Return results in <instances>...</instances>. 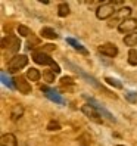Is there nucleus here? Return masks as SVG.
<instances>
[{
  "label": "nucleus",
  "instance_id": "nucleus-1",
  "mask_svg": "<svg viewBox=\"0 0 137 146\" xmlns=\"http://www.w3.org/2000/svg\"><path fill=\"white\" fill-rule=\"evenodd\" d=\"M130 15H131V7H128V6L121 7V9H116L115 15L112 16V18H111L109 27H116V28H118L125 19L130 18Z\"/></svg>",
  "mask_w": 137,
  "mask_h": 146
},
{
  "label": "nucleus",
  "instance_id": "nucleus-2",
  "mask_svg": "<svg viewBox=\"0 0 137 146\" xmlns=\"http://www.w3.org/2000/svg\"><path fill=\"white\" fill-rule=\"evenodd\" d=\"M28 64V58L27 55H15L9 62H7V71L9 72H16V71H19L22 70L24 66H27Z\"/></svg>",
  "mask_w": 137,
  "mask_h": 146
},
{
  "label": "nucleus",
  "instance_id": "nucleus-3",
  "mask_svg": "<svg viewBox=\"0 0 137 146\" xmlns=\"http://www.w3.org/2000/svg\"><path fill=\"white\" fill-rule=\"evenodd\" d=\"M116 9H115V5L112 2H108V3H103V5H100L97 9H96V16L99 19H109V18H112V16L115 15Z\"/></svg>",
  "mask_w": 137,
  "mask_h": 146
},
{
  "label": "nucleus",
  "instance_id": "nucleus-4",
  "mask_svg": "<svg viewBox=\"0 0 137 146\" xmlns=\"http://www.w3.org/2000/svg\"><path fill=\"white\" fill-rule=\"evenodd\" d=\"M81 111H83V114H84L85 117H89L91 121H95L96 124H102V123H103V118L100 117V112L97 111V108H96L95 105L85 104V105H83Z\"/></svg>",
  "mask_w": 137,
  "mask_h": 146
},
{
  "label": "nucleus",
  "instance_id": "nucleus-5",
  "mask_svg": "<svg viewBox=\"0 0 137 146\" xmlns=\"http://www.w3.org/2000/svg\"><path fill=\"white\" fill-rule=\"evenodd\" d=\"M136 30H137V19H134V18L125 19L118 27V31L122 33V34H127V36H128V34H131V33H136Z\"/></svg>",
  "mask_w": 137,
  "mask_h": 146
},
{
  "label": "nucleus",
  "instance_id": "nucleus-6",
  "mask_svg": "<svg viewBox=\"0 0 137 146\" xmlns=\"http://www.w3.org/2000/svg\"><path fill=\"white\" fill-rule=\"evenodd\" d=\"M19 46H21V43H19L18 37H15V36H7L2 40V47L3 49L7 47L9 52H16L19 49Z\"/></svg>",
  "mask_w": 137,
  "mask_h": 146
},
{
  "label": "nucleus",
  "instance_id": "nucleus-7",
  "mask_svg": "<svg viewBox=\"0 0 137 146\" xmlns=\"http://www.w3.org/2000/svg\"><path fill=\"white\" fill-rule=\"evenodd\" d=\"M32 61L38 65H49V66H53L56 64L47 53H43V52H34L32 53Z\"/></svg>",
  "mask_w": 137,
  "mask_h": 146
},
{
  "label": "nucleus",
  "instance_id": "nucleus-8",
  "mask_svg": "<svg viewBox=\"0 0 137 146\" xmlns=\"http://www.w3.org/2000/svg\"><path fill=\"white\" fill-rule=\"evenodd\" d=\"M13 84H15V87L18 89L21 93H24V94L31 93V84L25 80V77H15V78H13Z\"/></svg>",
  "mask_w": 137,
  "mask_h": 146
},
{
  "label": "nucleus",
  "instance_id": "nucleus-9",
  "mask_svg": "<svg viewBox=\"0 0 137 146\" xmlns=\"http://www.w3.org/2000/svg\"><path fill=\"white\" fill-rule=\"evenodd\" d=\"M99 52L108 58H115L118 55V47L112 43H105V44L99 46Z\"/></svg>",
  "mask_w": 137,
  "mask_h": 146
},
{
  "label": "nucleus",
  "instance_id": "nucleus-10",
  "mask_svg": "<svg viewBox=\"0 0 137 146\" xmlns=\"http://www.w3.org/2000/svg\"><path fill=\"white\" fill-rule=\"evenodd\" d=\"M41 90L43 92H44V94H46V96L50 99V100H53V102H56V104H64V99L61 98V96H59V94L55 92V90H52V89H49L47 87V86H41Z\"/></svg>",
  "mask_w": 137,
  "mask_h": 146
},
{
  "label": "nucleus",
  "instance_id": "nucleus-11",
  "mask_svg": "<svg viewBox=\"0 0 137 146\" xmlns=\"http://www.w3.org/2000/svg\"><path fill=\"white\" fill-rule=\"evenodd\" d=\"M0 146H16V137L12 133H6L0 139Z\"/></svg>",
  "mask_w": 137,
  "mask_h": 146
},
{
  "label": "nucleus",
  "instance_id": "nucleus-12",
  "mask_svg": "<svg viewBox=\"0 0 137 146\" xmlns=\"http://www.w3.org/2000/svg\"><path fill=\"white\" fill-rule=\"evenodd\" d=\"M24 115V106L22 105H13L12 111H11V119L12 121H16Z\"/></svg>",
  "mask_w": 137,
  "mask_h": 146
},
{
  "label": "nucleus",
  "instance_id": "nucleus-13",
  "mask_svg": "<svg viewBox=\"0 0 137 146\" xmlns=\"http://www.w3.org/2000/svg\"><path fill=\"white\" fill-rule=\"evenodd\" d=\"M40 34H41L43 37L49 38V40H55V38H58L56 31H55V30H52V28H49V27H43V28H41V31H40Z\"/></svg>",
  "mask_w": 137,
  "mask_h": 146
},
{
  "label": "nucleus",
  "instance_id": "nucleus-14",
  "mask_svg": "<svg viewBox=\"0 0 137 146\" xmlns=\"http://www.w3.org/2000/svg\"><path fill=\"white\" fill-rule=\"evenodd\" d=\"M124 43H125L127 46H130L131 49H133V46H137V31L128 34V36H125L124 37Z\"/></svg>",
  "mask_w": 137,
  "mask_h": 146
},
{
  "label": "nucleus",
  "instance_id": "nucleus-15",
  "mask_svg": "<svg viewBox=\"0 0 137 146\" xmlns=\"http://www.w3.org/2000/svg\"><path fill=\"white\" fill-rule=\"evenodd\" d=\"M40 77H41V74L38 72V70H36V68H30L27 71V78L30 81H38Z\"/></svg>",
  "mask_w": 137,
  "mask_h": 146
},
{
  "label": "nucleus",
  "instance_id": "nucleus-16",
  "mask_svg": "<svg viewBox=\"0 0 137 146\" xmlns=\"http://www.w3.org/2000/svg\"><path fill=\"white\" fill-rule=\"evenodd\" d=\"M66 41L69 43V44H71V46H72L75 50H78L80 53H83V55H87V50H85V49H84V47H83V46H81V44H80V43L77 41V40H74V38H71V37H69V38H66Z\"/></svg>",
  "mask_w": 137,
  "mask_h": 146
},
{
  "label": "nucleus",
  "instance_id": "nucleus-17",
  "mask_svg": "<svg viewBox=\"0 0 137 146\" xmlns=\"http://www.w3.org/2000/svg\"><path fill=\"white\" fill-rule=\"evenodd\" d=\"M58 15L61 16V18H65V16L69 15V5H68V3H61V5H59Z\"/></svg>",
  "mask_w": 137,
  "mask_h": 146
},
{
  "label": "nucleus",
  "instance_id": "nucleus-18",
  "mask_svg": "<svg viewBox=\"0 0 137 146\" xmlns=\"http://www.w3.org/2000/svg\"><path fill=\"white\" fill-rule=\"evenodd\" d=\"M128 64L133 66H137V50L136 49H130V52H128Z\"/></svg>",
  "mask_w": 137,
  "mask_h": 146
},
{
  "label": "nucleus",
  "instance_id": "nucleus-19",
  "mask_svg": "<svg viewBox=\"0 0 137 146\" xmlns=\"http://www.w3.org/2000/svg\"><path fill=\"white\" fill-rule=\"evenodd\" d=\"M105 81L109 84V86H114L115 89H122V84L119 83L118 80H115V78H112V77H106L105 78Z\"/></svg>",
  "mask_w": 137,
  "mask_h": 146
},
{
  "label": "nucleus",
  "instance_id": "nucleus-20",
  "mask_svg": "<svg viewBox=\"0 0 137 146\" xmlns=\"http://www.w3.org/2000/svg\"><path fill=\"white\" fill-rule=\"evenodd\" d=\"M43 78H44L46 83L52 84V83L55 81V72H53V71H46L44 74H43Z\"/></svg>",
  "mask_w": 137,
  "mask_h": 146
},
{
  "label": "nucleus",
  "instance_id": "nucleus-21",
  "mask_svg": "<svg viewBox=\"0 0 137 146\" xmlns=\"http://www.w3.org/2000/svg\"><path fill=\"white\" fill-rule=\"evenodd\" d=\"M18 33H19V36H22V37H28L30 34H32L31 30L28 27H25V25H19V27H18Z\"/></svg>",
  "mask_w": 137,
  "mask_h": 146
},
{
  "label": "nucleus",
  "instance_id": "nucleus-22",
  "mask_svg": "<svg viewBox=\"0 0 137 146\" xmlns=\"http://www.w3.org/2000/svg\"><path fill=\"white\" fill-rule=\"evenodd\" d=\"M47 130L50 131H58V130H61V124H59L58 121H50L47 124Z\"/></svg>",
  "mask_w": 137,
  "mask_h": 146
},
{
  "label": "nucleus",
  "instance_id": "nucleus-23",
  "mask_svg": "<svg viewBox=\"0 0 137 146\" xmlns=\"http://www.w3.org/2000/svg\"><path fill=\"white\" fill-rule=\"evenodd\" d=\"M2 81H3V84H6L7 87H11V89H13V80H11L9 77H6V74L5 72H2Z\"/></svg>",
  "mask_w": 137,
  "mask_h": 146
},
{
  "label": "nucleus",
  "instance_id": "nucleus-24",
  "mask_svg": "<svg viewBox=\"0 0 137 146\" xmlns=\"http://www.w3.org/2000/svg\"><path fill=\"white\" fill-rule=\"evenodd\" d=\"M125 99H127L128 102H136V100H137V93H134V92H127V93H125Z\"/></svg>",
  "mask_w": 137,
  "mask_h": 146
},
{
  "label": "nucleus",
  "instance_id": "nucleus-25",
  "mask_svg": "<svg viewBox=\"0 0 137 146\" xmlns=\"http://www.w3.org/2000/svg\"><path fill=\"white\" fill-rule=\"evenodd\" d=\"M62 83H64V84H74V81H72L71 77H62Z\"/></svg>",
  "mask_w": 137,
  "mask_h": 146
},
{
  "label": "nucleus",
  "instance_id": "nucleus-26",
  "mask_svg": "<svg viewBox=\"0 0 137 146\" xmlns=\"http://www.w3.org/2000/svg\"><path fill=\"white\" fill-rule=\"evenodd\" d=\"M116 146H124V145H116Z\"/></svg>",
  "mask_w": 137,
  "mask_h": 146
}]
</instances>
